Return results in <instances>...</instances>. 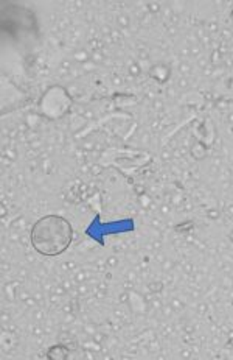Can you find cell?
<instances>
[{"mask_svg": "<svg viewBox=\"0 0 233 360\" xmlns=\"http://www.w3.org/2000/svg\"><path fill=\"white\" fill-rule=\"evenodd\" d=\"M30 240L32 247L39 255L47 257L60 256L74 240V228L70 221L61 215H44L33 225Z\"/></svg>", "mask_w": 233, "mask_h": 360, "instance_id": "obj_1", "label": "cell"}]
</instances>
